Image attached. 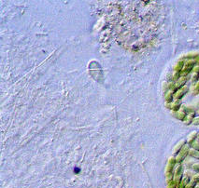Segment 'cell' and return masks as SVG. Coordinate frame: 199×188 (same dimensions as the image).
<instances>
[{
	"instance_id": "9",
	"label": "cell",
	"mask_w": 199,
	"mask_h": 188,
	"mask_svg": "<svg viewBox=\"0 0 199 188\" xmlns=\"http://www.w3.org/2000/svg\"><path fill=\"white\" fill-rule=\"evenodd\" d=\"M186 144H187V141H186V140H181L180 142H178L177 144V145L174 147V154L177 156V154L180 152L182 147H183Z\"/></svg>"
},
{
	"instance_id": "8",
	"label": "cell",
	"mask_w": 199,
	"mask_h": 188,
	"mask_svg": "<svg viewBox=\"0 0 199 188\" xmlns=\"http://www.w3.org/2000/svg\"><path fill=\"white\" fill-rule=\"evenodd\" d=\"M194 117H196V113H192V114H188L187 116H186L185 119L183 120V123L186 126H189L191 124H193V121L194 119Z\"/></svg>"
},
{
	"instance_id": "15",
	"label": "cell",
	"mask_w": 199,
	"mask_h": 188,
	"mask_svg": "<svg viewBox=\"0 0 199 188\" xmlns=\"http://www.w3.org/2000/svg\"><path fill=\"white\" fill-rule=\"evenodd\" d=\"M196 183L194 180L193 181H190L188 185L185 186V188H196Z\"/></svg>"
},
{
	"instance_id": "19",
	"label": "cell",
	"mask_w": 199,
	"mask_h": 188,
	"mask_svg": "<svg viewBox=\"0 0 199 188\" xmlns=\"http://www.w3.org/2000/svg\"><path fill=\"white\" fill-rule=\"evenodd\" d=\"M193 180H194V181L196 182V183H199V173H197V174L194 175V178H193Z\"/></svg>"
},
{
	"instance_id": "18",
	"label": "cell",
	"mask_w": 199,
	"mask_h": 188,
	"mask_svg": "<svg viewBox=\"0 0 199 188\" xmlns=\"http://www.w3.org/2000/svg\"><path fill=\"white\" fill-rule=\"evenodd\" d=\"M193 125L199 126V116L194 117V121H193Z\"/></svg>"
},
{
	"instance_id": "10",
	"label": "cell",
	"mask_w": 199,
	"mask_h": 188,
	"mask_svg": "<svg viewBox=\"0 0 199 188\" xmlns=\"http://www.w3.org/2000/svg\"><path fill=\"white\" fill-rule=\"evenodd\" d=\"M174 91H167L165 95V103H172L174 101Z\"/></svg>"
},
{
	"instance_id": "2",
	"label": "cell",
	"mask_w": 199,
	"mask_h": 188,
	"mask_svg": "<svg viewBox=\"0 0 199 188\" xmlns=\"http://www.w3.org/2000/svg\"><path fill=\"white\" fill-rule=\"evenodd\" d=\"M196 60H188L187 62H185L184 67L182 69V71L180 72L181 76H187L189 74L194 70V64H196Z\"/></svg>"
},
{
	"instance_id": "3",
	"label": "cell",
	"mask_w": 199,
	"mask_h": 188,
	"mask_svg": "<svg viewBox=\"0 0 199 188\" xmlns=\"http://www.w3.org/2000/svg\"><path fill=\"white\" fill-rule=\"evenodd\" d=\"M165 107L167 109L172 110V112L180 111L181 108V101H173L172 103H165Z\"/></svg>"
},
{
	"instance_id": "4",
	"label": "cell",
	"mask_w": 199,
	"mask_h": 188,
	"mask_svg": "<svg viewBox=\"0 0 199 188\" xmlns=\"http://www.w3.org/2000/svg\"><path fill=\"white\" fill-rule=\"evenodd\" d=\"M188 91H189V87H187V86H184L183 88L178 89V91L174 93V101H178V100L181 101V99L184 97V95Z\"/></svg>"
},
{
	"instance_id": "5",
	"label": "cell",
	"mask_w": 199,
	"mask_h": 188,
	"mask_svg": "<svg viewBox=\"0 0 199 188\" xmlns=\"http://www.w3.org/2000/svg\"><path fill=\"white\" fill-rule=\"evenodd\" d=\"M188 79H189L188 76H180V78L178 79L177 82H175V87H176L177 91H178V89H181V88H183L185 86V84H186V82L188 81Z\"/></svg>"
},
{
	"instance_id": "14",
	"label": "cell",
	"mask_w": 199,
	"mask_h": 188,
	"mask_svg": "<svg viewBox=\"0 0 199 188\" xmlns=\"http://www.w3.org/2000/svg\"><path fill=\"white\" fill-rule=\"evenodd\" d=\"M178 187H180V185H178L175 182L172 181V182H170V183H167V187H166V188H178Z\"/></svg>"
},
{
	"instance_id": "22",
	"label": "cell",
	"mask_w": 199,
	"mask_h": 188,
	"mask_svg": "<svg viewBox=\"0 0 199 188\" xmlns=\"http://www.w3.org/2000/svg\"><path fill=\"white\" fill-rule=\"evenodd\" d=\"M197 140H199V133H198V136H197Z\"/></svg>"
},
{
	"instance_id": "11",
	"label": "cell",
	"mask_w": 199,
	"mask_h": 188,
	"mask_svg": "<svg viewBox=\"0 0 199 188\" xmlns=\"http://www.w3.org/2000/svg\"><path fill=\"white\" fill-rule=\"evenodd\" d=\"M184 64H185V61H178L177 63V64L175 65V67H174V71L175 72H178L180 73L182 71V69L184 67Z\"/></svg>"
},
{
	"instance_id": "21",
	"label": "cell",
	"mask_w": 199,
	"mask_h": 188,
	"mask_svg": "<svg viewBox=\"0 0 199 188\" xmlns=\"http://www.w3.org/2000/svg\"><path fill=\"white\" fill-rule=\"evenodd\" d=\"M196 63L198 64V66H199V56H198V57H197V58L196 59Z\"/></svg>"
},
{
	"instance_id": "16",
	"label": "cell",
	"mask_w": 199,
	"mask_h": 188,
	"mask_svg": "<svg viewBox=\"0 0 199 188\" xmlns=\"http://www.w3.org/2000/svg\"><path fill=\"white\" fill-rule=\"evenodd\" d=\"M194 95H198L199 94V81L196 84V87L194 89V92H193Z\"/></svg>"
},
{
	"instance_id": "20",
	"label": "cell",
	"mask_w": 199,
	"mask_h": 188,
	"mask_svg": "<svg viewBox=\"0 0 199 188\" xmlns=\"http://www.w3.org/2000/svg\"><path fill=\"white\" fill-rule=\"evenodd\" d=\"M194 74H198L199 75V66H196L194 68Z\"/></svg>"
},
{
	"instance_id": "12",
	"label": "cell",
	"mask_w": 199,
	"mask_h": 188,
	"mask_svg": "<svg viewBox=\"0 0 199 188\" xmlns=\"http://www.w3.org/2000/svg\"><path fill=\"white\" fill-rule=\"evenodd\" d=\"M189 156L193 158H196V159H199V151H196L194 149H191L190 152H189Z\"/></svg>"
},
{
	"instance_id": "1",
	"label": "cell",
	"mask_w": 199,
	"mask_h": 188,
	"mask_svg": "<svg viewBox=\"0 0 199 188\" xmlns=\"http://www.w3.org/2000/svg\"><path fill=\"white\" fill-rule=\"evenodd\" d=\"M190 145L186 144L183 147L181 148V150L177 154V156L175 157H176V161H177V164H181V162L184 160V159L186 158V157L189 155V152H190Z\"/></svg>"
},
{
	"instance_id": "7",
	"label": "cell",
	"mask_w": 199,
	"mask_h": 188,
	"mask_svg": "<svg viewBox=\"0 0 199 188\" xmlns=\"http://www.w3.org/2000/svg\"><path fill=\"white\" fill-rule=\"evenodd\" d=\"M197 136H198V133L196 131H193V132H191L189 134V136L187 138V144H189L190 146L192 145V144L194 142V141H196L197 140Z\"/></svg>"
},
{
	"instance_id": "6",
	"label": "cell",
	"mask_w": 199,
	"mask_h": 188,
	"mask_svg": "<svg viewBox=\"0 0 199 188\" xmlns=\"http://www.w3.org/2000/svg\"><path fill=\"white\" fill-rule=\"evenodd\" d=\"M172 116L177 118L178 120H180V121H182L183 122V120L185 119V117L186 116H187V114H186L183 110H180V111H177V112H172Z\"/></svg>"
},
{
	"instance_id": "17",
	"label": "cell",
	"mask_w": 199,
	"mask_h": 188,
	"mask_svg": "<svg viewBox=\"0 0 199 188\" xmlns=\"http://www.w3.org/2000/svg\"><path fill=\"white\" fill-rule=\"evenodd\" d=\"M193 170L196 171V172H197V173H199V164H194V166H193Z\"/></svg>"
},
{
	"instance_id": "13",
	"label": "cell",
	"mask_w": 199,
	"mask_h": 188,
	"mask_svg": "<svg viewBox=\"0 0 199 188\" xmlns=\"http://www.w3.org/2000/svg\"><path fill=\"white\" fill-rule=\"evenodd\" d=\"M191 147H192V148L194 149V150L199 151V140L194 141L193 144H192V145H191Z\"/></svg>"
}]
</instances>
